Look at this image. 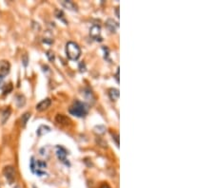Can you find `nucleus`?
Wrapping results in <instances>:
<instances>
[{"mask_svg": "<svg viewBox=\"0 0 214 188\" xmlns=\"http://www.w3.org/2000/svg\"><path fill=\"white\" fill-rule=\"evenodd\" d=\"M88 111L89 108L87 105L81 101H75L69 108V112L76 117H85L88 114Z\"/></svg>", "mask_w": 214, "mask_h": 188, "instance_id": "1", "label": "nucleus"}, {"mask_svg": "<svg viewBox=\"0 0 214 188\" xmlns=\"http://www.w3.org/2000/svg\"><path fill=\"white\" fill-rule=\"evenodd\" d=\"M66 54L71 60H77L81 55L80 47L74 42H68L67 45H66Z\"/></svg>", "mask_w": 214, "mask_h": 188, "instance_id": "2", "label": "nucleus"}, {"mask_svg": "<svg viewBox=\"0 0 214 188\" xmlns=\"http://www.w3.org/2000/svg\"><path fill=\"white\" fill-rule=\"evenodd\" d=\"M3 175L6 178V180L8 181V182L10 184L13 183L15 181V177H16V172H15V169L13 166L12 165H7L4 167L3 169Z\"/></svg>", "mask_w": 214, "mask_h": 188, "instance_id": "3", "label": "nucleus"}, {"mask_svg": "<svg viewBox=\"0 0 214 188\" xmlns=\"http://www.w3.org/2000/svg\"><path fill=\"white\" fill-rule=\"evenodd\" d=\"M11 71V64L7 60H1L0 61V78L3 79L6 77Z\"/></svg>", "mask_w": 214, "mask_h": 188, "instance_id": "4", "label": "nucleus"}, {"mask_svg": "<svg viewBox=\"0 0 214 188\" xmlns=\"http://www.w3.org/2000/svg\"><path fill=\"white\" fill-rule=\"evenodd\" d=\"M90 34L91 36L96 40V41H102V37H101V28L97 25H93L91 30H90Z\"/></svg>", "mask_w": 214, "mask_h": 188, "instance_id": "5", "label": "nucleus"}, {"mask_svg": "<svg viewBox=\"0 0 214 188\" xmlns=\"http://www.w3.org/2000/svg\"><path fill=\"white\" fill-rule=\"evenodd\" d=\"M52 105V100L50 98H46L44 100H42L40 103H38V104L36 105V110L37 111H44L46 109H48L49 108H50V106Z\"/></svg>", "mask_w": 214, "mask_h": 188, "instance_id": "6", "label": "nucleus"}, {"mask_svg": "<svg viewBox=\"0 0 214 188\" xmlns=\"http://www.w3.org/2000/svg\"><path fill=\"white\" fill-rule=\"evenodd\" d=\"M56 154H57V157H58V159L61 161V162H63V163H65L66 164H69L67 162V159H66V157H67V151H66V149L65 148H63L62 146H57L56 147Z\"/></svg>", "mask_w": 214, "mask_h": 188, "instance_id": "7", "label": "nucleus"}, {"mask_svg": "<svg viewBox=\"0 0 214 188\" xmlns=\"http://www.w3.org/2000/svg\"><path fill=\"white\" fill-rule=\"evenodd\" d=\"M106 27L110 32H115V31H116V30L118 29L119 25H118L117 22H115L113 19H108L107 22H106Z\"/></svg>", "mask_w": 214, "mask_h": 188, "instance_id": "8", "label": "nucleus"}, {"mask_svg": "<svg viewBox=\"0 0 214 188\" xmlns=\"http://www.w3.org/2000/svg\"><path fill=\"white\" fill-rule=\"evenodd\" d=\"M11 113H12V109H11L9 107L5 108L2 110V112H1V124H2V125H4V124L8 121V119L10 118Z\"/></svg>", "mask_w": 214, "mask_h": 188, "instance_id": "9", "label": "nucleus"}, {"mask_svg": "<svg viewBox=\"0 0 214 188\" xmlns=\"http://www.w3.org/2000/svg\"><path fill=\"white\" fill-rule=\"evenodd\" d=\"M55 121L58 124H61V125H69L70 122H71V120L67 116H65L63 114H57L56 117H55Z\"/></svg>", "mask_w": 214, "mask_h": 188, "instance_id": "10", "label": "nucleus"}, {"mask_svg": "<svg viewBox=\"0 0 214 188\" xmlns=\"http://www.w3.org/2000/svg\"><path fill=\"white\" fill-rule=\"evenodd\" d=\"M61 4L66 9H69L71 11H77V7L72 1H66V0H63V1H61Z\"/></svg>", "mask_w": 214, "mask_h": 188, "instance_id": "11", "label": "nucleus"}, {"mask_svg": "<svg viewBox=\"0 0 214 188\" xmlns=\"http://www.w3.org/2000/svg\"><path fill=\"white\" fill-rule=\"evenodd\" d=\"M109 96L111 101H116L119 98V90L117 89H110L109 90Z\"/></svg>", "mask_w": 214, "mask_h": 188, "instance_id": "12", "label": "nucleus"}, {"mask_svg": "<svg viewBox=\"0 0 214 188\" xmlns=\"http://www.w3.org/2000/svg\"><path fill=\"white\" fill-rule=\"evenodd\" d=\"M26 103V99L23 95H16L15 97V104L18 108H21L25 105Z\"/></svg>", "mask_w": 214, "mask_h": 188, "instance_id": "13", "label": "nucleus"}, {"mask_svg": "<svg viewBox=\"0 0 214 188\" xmlns=\"http://www.w3.org/2000/svg\"><path fill=\"white\" fill-rule=\"evenodd\" d=\"M30 118V113H29V112H26V113H24L22 115V117L20 118V125H21L22 127L26 126V125H27Z\"/></svg>", "mask_w": 214, "mask_h": 188, "instance_id": "14", "label": "nucleus"}, {"mask_svg": "<svg viewBox=\"0 0 214 188\" xmlns=\"http://www.w3.org/2000/svg\"><path fill=\"white\" fill-rule=\"evenodd\" d=\"M50 127L49 126H40L39 128H38V130H37V134L39 135V136H41V135H44V134H46V133H48V132H50Z\"/></svg>", "mask_w": 214, "mask_h": 188, "instance_id": "15", "label": "nucleus"}, {"mask_svg": "<svg viewBox=\"0 0 214 188\" xmlns=\"http://www.w3.org/2000/svg\"><path fill=\"white\" fill-rule=\"evenodd\" d=\"M55 15H56L57 18L61 19L64 23H67V22H66V20H65L64 13H63V11H60V10H56V11H55Z\"/></svg>", "mask_w": 214, "mask_h": 188, "instance_id": "16", "label": "nucleus"}, {"mask_svg": "<svg viewBox=\"0 0 214 188\" xmlns=\"http://www.w3.org/2000/svg\"><path fill=\"white\" fill-rule=\"evenodd\" d=\"M12 90V84H8L7 87L5 88V89L3 90V95L9 94Z\"/></svg>", "mask_w": 214, "mask_h": 188, "instance_id": "17", "label": "nucleus"}, {"mask_svg": "<svg viewBox=\"0 0 214 188\" xmlns=\"http://www.w3.org/2000/svg\"><path fill=\"white\" fill-rule=\"evenodd\" d=\"M47 57L49 58V60L50 61H54V54L52 50H48L47 51Z\"/></svg>", "mask_w": 214, "mask_h": 188, "instance_id": "18", "label": "nucleus"}, {"mask_svg": "<svg viewBox=\"0 0 214 188\" xmlns=\"http://www.w3.org/2000/svg\"><path fill=\"white\" fill-rule=\"evenodd\" d=\"M114 140H115V142H116V144H117V146H119V136H118V135H115V137H114Z\"/></svg>", "mask_w": 214, "mask_h": 188, "instance_id": "19", "label": "nucleus"}, {"mask_svg": "<svg viewBox=\"0 0 214 188\" xmlns=\"http://www.w3.org/2000/svg\"><path fill=\"white\" fill-rule=\"evenodd\" d=\"M100 188H111V187H110V186H109V185L106 182V183H103V184L101 185V187H100Z\"/></svg>", "mask_w": 214, "mask_h": 188, "instance_id": "20", "label": "nucleus"}, {"mask_svg": "<svg viewBox=\"0 0 214 188\" xmlns=\"http://www.w3.org/2000/svg\"><path fill=\"white\" fill-rule=\"evenodd\" d=\"M115 13H116V16H117V17H119V8H118V7L116 8V10H115Z\"/></svg>", "mask_w": 214, "mask_h": 188, "instance_id": "21", "label": "nucleus"}, {"mask_svg": "<svg viewBox=\"0 0 214 188\" xmlns=\"http://www.w3.org/2000/svg\"><path fill=\"white\" fill-rule=\"evenodd\" d=\"M23 62H24V65L25 66H27V62H28V58H27V56L25 55V58L23 59Z\"/></svg>", "mask_w": 214, "mask_h": 188, "instance_id": "22", "label": "nucleus"}, {"mask_svg": "<svg viewBox=\"0 0 214 188\" xmlns=\"http://www.w3.org/2000/svg\"><path fill=\"white\" fill-rule=\"evenodd\" d=\"M119 68H118V71H117V73H116V80H117V82H119Z\"/></svg>", "mask_w": 214, "mask_h": 188, "instance_id": "23", "label": "nucleus"}]
</instances>
